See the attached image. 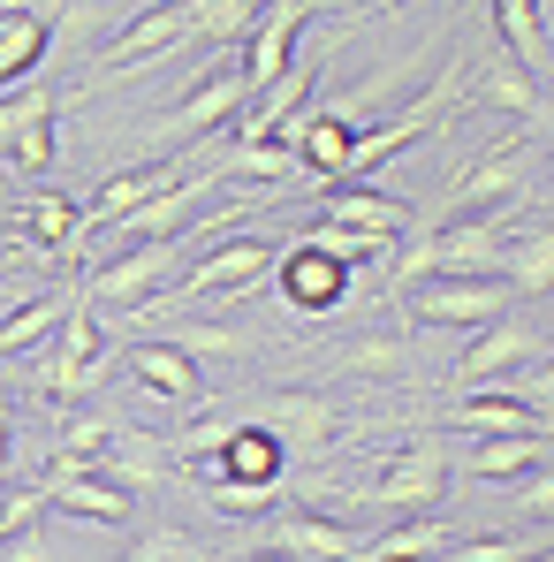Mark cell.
Masks as SVG:
<instances>
[{
	"label": "cell",
	"instance_id": "cell-1",
	"mask_svg": "<svg viewBox=\"0 0 554 562\" xmlns=\"http://www.w3.org/2000/svg\"><path fill=\"white\" fill-rule=\"evenodd\" d=\"M509 221H517V213H478V221L410 228V251H403L395 281H403V289H410V281H426V274H494V281H501V244H509Z\"/></svg>",
	"mask_w": 554,
	"mask_h": 562
},
{
	"label": "cell",
	"instance_id": "cell-2",
	"mask_svg": "<svg viewBox=\"0 0 554 562\" xmlns=\"http://www.w3.org/2000/svg\"><path fill=\"white\" fill-rule=\"evenodd\" d=\"M106 366H122V350H99V304L84 296V281H69V304H61V327L46 335V358H38V387L61 395V403H84Z\"/></svg>",
	"mask_w": 554,
	"mask_h": 562
},
{
	"label": "cell",
	"instance_id": "cell-3",
	"mask_svg": "<svg viewBox=\"0 0 554 562\" xmlns=\"http://www.w3.org/2000/svg\"><path fill=\"white\" fill-rule=\"evenodd\" d=\"M183 228L176 236H152V244H129L114 267H99V274H84V296H92L99 312H145L152 296H160V281L183 267Z\"/></svg>",
	"mask_w": 554,
	"mask_h": 562
},
{
	"label": "cell",
	"instance_id": "cell-4",
	"mask_svg": "<svg viewBox=\"0 0 554 562\" xmlns=\"http://www.w3.org/2000/svg\"><path fill=\"white\" fill-rule=\"evenodd\" d=\"M403 304H410V319H426V327H486V319H501L517 296H509V281L494 274H426L403 289Z\"/></svg>",
	"mask_w": 554,
	"mask_h": 562
},
{
	"label": "cell",
	"instance_id": "cell-5",
	"mask_svg": "<svg viewBox=\"0 0 554 562\" xmlns=\"http://www.w3.org/2000/svg\"><path fill=\"white\" fill-rule=\"evenodd\" d=\"M274 267H281L274 236H236V244H221V251H205V259L190 267V281L176 289V304H244Z\"/></svg>",
	"mask_w": 554,
	"mask_h": 562
},
{
	"label": "cell",
	"instance_id": "cell-6",
	"mask_svg": "<svg viewBox=\"0 0 554 562\" xmlns=\"http://www.w3.org/2000/svg\"><path fill=\"white\" fill-rule=\"evenodd\" d=\"M532 190V145L524 137H501L494 153L471 160V176L449 190V221H478V213H517Z\"/></svg>",
	"mask_w": 554,
	"mask_h": 562
},
{
	"label": "cell",
	"instance_id": "cell-7",
	"mask_svg": "<svg viewBox=\"0 0 554 562\" xmlns=\"http://www.w3.org/2000/svg\"><path fill=\"white\" fill-rule=\"evenodd\" d=\"M532 358H547V327L532 319V312H501V319H486L478 327V342L463 350V366H456V380L463 387H494V380H509L517 366H532Z\"/></svg>",
	"mask_w": 554,
	"mask_h": 562
},
{
	"label": "cell",
	"instance_id": "cell-8",
	"mask_svg": "<svg viewBox=\"0 0 554 562\" xmlns=\"http://www.w3.org/2000/svg\"><path fill=\"white\" fill-rule=\"evenodd\" d=\"M441 486H449V449L418 441V449L387 457V471L365 486V509L372 517H426L441 502Z\"/></svg>",
	"mask_w": 554,
	"mask_h": 562
},
{
	"label": "cell",
	"instance_id": "cell-9",
	"mask_svg": "<svg viewBox=\"0 0 554 562\" xmlns=\"http://www.w3.org/2000/svg\"><path fill=\"white\" fill-rule=\"evenodd\" d=\"M38 486H46V509H61V517L129 525V486H114V479H106L99 464H84V457H46Z\"/></svg>",
	"mask_w": 554,
	"mask_h": 562
},
{
	"label": "cell",
	"instance_id": "cell-10",
	"mask_svg": "<svg viewBox=\"0 0 554 562\" xmlns=\"http://www.w3.org/2000/svg\"><path fill=\"white\" fill-rule=\"evenodd\" d=\"M319 221L327 228H350V236H365V244H403L410 228H418V213L403 205V198H387V190H365V183H327L319 198Z\"/></svg>",
	"mask_w": 554,
	"mask_h": 562
},
{
	"label": "cell",
	"instance_id": "cell-11",
	"mask_svg": "<svg viewBox=\"0 0 554 562\" xmlns=\"http://www.w3.org/2000/svg\"><path fill=\"white\" fill-rule=\"evenodd\" d=\"M190 38V0H152L137 23H122L114 38H106V54H99V77H122V69H145V61H160V54H176Z\"/></svg>",
	"mask_w": 554,
	"mask_h": 562
},
{
	"label": "cell",
	"instance_id": "cell-12",
	"mask_svg": "<svg viewBox=\"0 0 554 562\" xmlns=\"http://www.w3.org/2000/svg\"><path fill=\"white\" fill-rule=\"evenodd\" d=\"M54 114H61L54 92L0 99V160L23 168V176H46V168H54Z\"/></svg>",
	"mask_w": 554,
	"mask_h": 562
},
{
	"label": "cell",
	"instance_id": "cell-13",
	"mask_svg": "<svg viewBox=\"0 0 554 562\" xmlns=\"http://www.w3.org/2000/svg\"><path fill=\"white\" fill-rule=\"evenodd\" d=\"M244 99H251L244 61H228V69H213V77H205V85H197L168 122H152V145H197L205 130H221L228 114H244Z\"/></svg>",
	"mask_w": 554,
	"mask_h": 562
},
{
	"label": "cell",
	"instance_id": "cell-14",
	"mask_svg": "<svg viewBox=\"0 0 554 562\" xmlns=\"http://www.w3.org/2000/svg\"><path fill=\"white\" fill-rule=\"evenodd\" d=\"M281 296H289L304 319L335 312V304L350 296V259H335L319 236H304L296 251H281Z\"/></svg>",
	"mask_w": 554,
	"mask_h": 562
},
{
	"label": "cell",
	"instance_id": "cell-15",
	"mask_svg": "<svg viewBox=\"0 0 554 562\" xmlns=\"http://www.w3.org/2000/svg\"><path fill=\"white\" fill-rule=\"evenodd\" d=\"M267 548L289 562H358L365 548V532H350V525H335V517H319V509H289L267 525Z\"/></svg>",
	"mask_w": 554,
	"mask_h": 562
},
{
	"label": "cell",
	"instance_id": "cell-16",
	"mask_svg": "<svg viewBox=\"0 0 554 562\" xmlns=\"http://www.w3.org/2000/svg\"><path fill=\"white\" fill-rule=\"evenodd\" d=\"M122 366H129V380H145L160 403H183V411H197V403H205L197 358H190V350H176V342H129V350H122Z\"/></svg>",
	"mask_w": 554,
	"mask_h": 562
},
{
	"label": "cell",
	"instance_id": "cell-17",
	"mask_svg": "<svg viewBox=\"0 0 554 562\" xmlns=\"http://www.w3.org/2000/svg\"><path fill=\"white\" fill-rule=\"evenodd\" d=\"M494 38H501V54L540 85L554 77V38H547V8L540 0H494Z\"/></svg>",
	"mask_w": 554,
	"mask_h": 562
},
{
	"label": "cell",
	"instance_id": "cell-18",
	"mask_svg": "<svg viewBox=\"0 0 554 562\" xmlns=\"http://www.w3.org/2000/svg\"><path fill=\"white\" fill-rule=\"evenodd\" d=\"M441 426L449 434H478V441H494V434H554V418H540L532 403H517V395H471V403H449L441 411Z\"/></svg>",
	"mask_w": 554,
	"mask_h": 562
},
{
	"label": "cell",
	"instance_id": "cell-19",
	"mask_svg": "<svg viewBox=\"0 0 554 562\" xmlns=\"http://www.w3.org/2000/svg\"><path fill=\"white\" fill-rule=\"evenodd\" d=\"M176 183H183L176 168H129V176H106V183H99V198L84 205V228H92V236H106V228H122L137 205H152L160 190H176Z\"/></svg>",
	"mask_w": 554,
	"mask_h": 562
},
{
	"label": "cell",
	"instance_id": "cell-20",
	"mask_svg": "<svg viewBox=\"0 0 554 562\" xmlns=\"http://www.w3.org/2000/svg\"><path fill=\"white\" fill-rule=\"evenodd\" d=\"M471 99H486V106H509L517 122H532V130H547V106H540V85L501 54V46H486V61L471 69Z\"/></svg>",
	"mask_w": 554,
	"mask_h": 562
},
{
	"label": "cell",
	"instance_id": "cell-21",
	"mask_svg": "<svg viewBox=\"0 0 554 562\" xmlns=\"http://www.w3.org/2000/svg\"><path fill=\"white\" fill-rule=\"evenodd\" d=\"M554 434H494V441H478L471 457H449V464H463L471 479H486V486H501V479H517L524 464H547Z\"/></svg>",
	"mask_w": 554,
	"mask_h": 562
},
{
	"label": "cell",
	"instance_id": "cell-22",
	"mask_svg": "<svg viewBox=\"0 0 554 562\" xmlns=\"http://www.w3.org/2000/svg\"><path fill=\"white\" fill-rule=\"evenodd\" d=\"M23 228H31V244L54 251V259H77V251L92 244L84 205H69V198H31V205H23Z\"/></svg>",
	"mask_w": 554,
	"mask_h": 562
},
{
	"label": "cell",
	"instance_id": "cell-23",
	"mask_svg": "<svg viewBox=\"0 0 554 562\" xmlns=\"http://www.w3.org/2000/svg\"><path fill=\"white\" fill-rule=\"evenodd\" d=\"M267 426L281 434V449H289V441H304V449H327V441H335V403H327V395H304V387H289V395H274Z\"/></svg>",
	"mask_w": 554,
	"mask_h": 562
},
{
	"label": "cell",
	"instance_id": "cell-24",
	"mask_svg": "<svg viewBox=\"0 0 554 562\" xmlns=\"http://www.w3.org/2000/svg\"><path fill=\"white\" fill-rule=\"evenodd\" d=\"M46 54H54V23H46V8L8 15V23H0V85H23Z\"/></svg>",
	"mask_w": 554,
	"mask_h": 562
},
{
	"label": "cell",
	"instance_id": "cell-25",
	"mask_svg": "<svg viewBox=\"0 0 554 562\" xmlns=\"http://www.w3.org/2000/svg\"><path fill=\"white\" fill-rule=\"evenodd\" d=\"M501 281H509V296H547L554 289V228L509 236L501 244Z\"/></svg>",
	"mask_w": 554,
	"mask_h": 562
},
{
	"label": "cell",
	"instance_id": "cell-26",
	"mask_svg": "<svg viewBox=\"0 0 554 562\" xmlns=\"http://www.w3.org/2000/svg\"><path fill=\"white\" fill-rule=\"evenodd\" d=\"M259 15H267V0H190V38H183V46H228V38H251Z\"/></svg>",
	"mask_w": 554,
	"mask_h": 562
},
{
	"label": "cell",
	"instance_id": "cell-27",
	"mask_svg": "<svg viewBox=\"0 0 554 562\" xmlns=\"http://www.w3.org/2000/svg\"><path fill=\"white\" fill-rule=\"evenodd\" d=\"M456 532L449 525H433V517H418V525H395V532H372L365 548H358V562H433L441 548H449Z\"/></svg>",
	"mask_w": 554,
	"mask_h": 562
},
{
	"label": "cell",
	"instance_id": "cell-28",
	"mask_svg": "<svg viewBox=\"0 0 554 562\" xmlns=\"http://www.w3.org/2000/svg\"><path fill=\"white\" fill-rule=\"evenodd\" d=\"M228 183H304V160H296L281 137H267V145H236Z\"/></svg>",
	"mask_w": 554,
	"mask_h": 562
},
{
	"label": "cell",
	"instance_id": "cell-29",
	"mask_svg": "<svg viewBox=\"0 0 554 562\" xmlns=\"http://www.w3.org/2000/svg\"><path fill=\"white\" fill-rule=\"evenodd\" d=\"M61 304H69V296H31V304H15V312L0 319V358H15V350H38V342L61 327Z\"/></svg>",
	"mask_w": 554,
	"mask_h": 562
},
{
	"label": "cell",
	"instance_id": "cell-30",
	"mask_svg": "<svg viewBox=\"0 0 554 562\" xmlns=\"http://www.w3.org/2000/svg\"><path fill=\"white\" fill-rule=\"evenodd\" d=\"M342 366L365 373V380H403L418 358H410V342H395V335H358V350H350Z\"/></svg>",
	"mask_w": 554,
	"mask_h": 562
},
{
	"label": "cell",
	"instance_id": "cell-31",
	"mask_svg": "<svg viewBox=\"0 0 554 562\" xmlns=\"http://www.w3.org/2000/svg\"><path fill=\"white\" fill-rule=\"evenodd\" d=\"M540 548L532 540H517V532H494V540H449L433 562H532Z\"/></svg>",
	"mask_w": 554,
	"mask_h": 562
},
{
	"label": "cell",
	"instance_id": "cell-32",
	"mask_svg": "<svg viewBox=\"0 0 554 562\" xmlns=\"http://www.w3.org/2000/svg\"><path fill=\"white\" fill-rule=\"evenodd\" d=\"M168 342L190 350V358H244V335H228V327H197V319H183Z\"/></svg>",
	"mask_w": 554,
	"mask_h": 562
},
{
	"label": "cell",
	"instance_id": "cell-33",
	"mask_svg": "<svg viewBox=\"0 0 554 562\" xmlns=\"http://www.w3.org/2000/svg\"><path fill=\"white\" fill-rule=\"evenodd\" d=\"M281 486H236V479H221V486H205V502L213 509H228V517H267L274 509Z\"/></svg>",
	"mask_w": 554,
	"mask_h": 562
},
{
	"label": "cell",
	"instance_id": "cell-34",
	"mask_svg": "<svg viewBox=\"0 0 554 562\" xmlns=\"http://www.w3.org/2000/svg\"><path fill=\"white\" fill-rule=\"evenodd\" d=\"M122 562H213V555H205L197 540H183V532H145Z\"/></svg>",
	"mask_w": 554,
	"mask_h": 562
},
{
	"label": "cell",
	"instance_id": "cell-35",
	"mask_svg": "<svg viewBox=\"0 0 554 562\" xmlns=\"http://www.w3.org/2000/svg\"><path fill=\"white\" fill-rule=\"evenodd\" d=\"M517 403H532L540 418H554V358H532V373L517 387Z\"/></svg>",
	"mask_w": 554,
	"mask_h": 562
},
{
	"label": "cell",
	"instance_id": "cell-36",
	"mask_svg": "<svg viewBox=\"0 0 554 562\" xmlns=\"http://www.w3.org/2000/svg\"><path fill=\"white\" fill-rule=\"evenodd\" d=\"M517 509H524V517H554V464L517 486Z\"/></svg>",
	"mask_w": 554,
	"mask_h": 562
},
{
	"label": "cell",
	"instance_id": "cell-37",
	"mask_svg": "<svg viewBox=\"0 0 554 562\" xmlns=\"http://www.w3.org/2000/svg\"><path fill=\"white\" fill-rule=\"evenodd\" d=\"M0 562H61L46 540H38V525L31 532H15V540H0Z\"/></svg>",
	"mask_w": 554,
	"mask_h": 562
},
{
	"label": "cell",
	"instance_id": "cell-38",
	"mask_svg": "<svg viewBox=\"0 0 554 562\" xmlns=\"http://www.w3.org/2000/svg\"><path fill=\"white\" fill-rule=\"evenodd\" d=\"M15 486V464H8V387H0V494Z\"/></svg>",
	"mask_w": 554,
	"mask_h": 562
},
{
	"label": "cell",
	"instance_id": "cell-39",
	"mask_svg": "<svg viewBox=\"0 0 554 562\" xmlns=\"http://www.w3.org/2000/svg\"><path fill=\"white\" fill-rule=\"evenodd\" d=\"M236 562H289V555H274V548H259V555H236Z\"/></svg>",
	"mask_w": 554,
	"mask_h": 562
},
{
	"label": "cell",
	"instance_id": "cell-40",
	"mask_svg": "<svg viewBox=\"0 0 554 562\" xmlns=\"http://www.w3.org/2000/svg\"><path fill=\"white\" fill-rule=\"evenodd\" d=\"M547 153H554V122H547Z\"/></svg>",
	"mask_w": 554,
	"mask_h": 562
},
{
	"label": "cell",
	"instance_id": "cell-41",
	"mask_svg": "<svg viewBox=\"0 0 554 562\" xmlns=\"http://www.w3.org/2000/svg\"><path fill=\"white\" fill-rule=\"evenodd\" d=\"M532 562H554V555H532Z\"/></svg>",
	"mask_w": 554,
	"mask_h": 562
},
{
	"label": "cell",
	"instance_id": "cell-42",
	"mask_svg": "<svg viewBox=\"0 0 554 562\" xmlns=\"http://www.w3.org/2000/svg\"><path fill=\"white\" fill-rule=\"evenodd\" d=\"M365 8H380V0H365Z\"/></svg>",
	"mask_w": 554,
	"mask_h": 562
},
{
	"label": "cell",
	"instance_id": "cell-43",
	"mask_svg": "<svg viewBox=\"0 0 554 562\" xmlns=\"http://www.w3.org/2000/svg\"><path fill=\"white\" fill-rule=\"evenodd\" d=\"M547 296H554V289H547Z\"/></svg>",
	"mask_w": 554,
	"mask_h": 562
}]
</instances>
